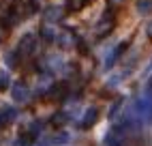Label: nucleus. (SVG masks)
Returning <instances> with one entry per match:
<instances>
[{
  "label": "nucleus",
  "mask_w": 152,
  "mask_h": 146,
  "mask_svg": "<svg viewBox=\"0 0 152 146\" xmlns=\"http://www.w3.org/2000/svg\"><path fill=\"white\" fill-rule=\"evenodd\" d=\"M56 43L62 47V49H69V47H73L77 43V37H75L73 30H62V32L56 37Z\"/></svg>",
  "instance_id": "obj_6"
},
{
  "label": "nucleus",
  "mask_w": 152,
  "mask_h": 146,
  "mask_svg": "<svg viewBox=\"0 0 152 146\" xmlns=\"http://www.w3.org/2000/svg\"><path fill=\"white\" fill-rule=\"evenodd\" d=\"M62 17H64V9H62V7L52 4V7H47L45 11H43V19H45V24H56V22H60Z\"/></svg>",
  "instance_id": "obj_5"
},
{
  "label": "nucleus",
  "mask_w": 152,
  "mask_h": 146,
  "mask_svg": "<svg viewBox=\"0 0 152 146\" xmlns=\"http://www.w3.org/2000/svg\"><path fill=\"white\" fill-rule=\"evenodd\" d=\"M19 58H22V56L17 54V49L7 52V56H4V60H7V65H9V67H17V65H19Z\"/></svg>",
  "instance_id": "obj_12"
},
{
  "label": "nucleus",
  "mask_w": 152,
  "mask_h": 146,
  "mask_svg": "<svg viewBox=\"0 0 152 146\" xmlns=\"http://www.w3.org/2000/svg\"><path fill=\"white\" fill-rule=\"evenodd\" d=\"M122 0H109V4H120Z\"/></svg>",
  "instance_id": "obj_17"
},
{
  "label": "nucleus",
  "mask_w": 152,
  "mask_h": 146,
  "mask_svg": "<svg viewBox=\"0 0 152 146\" xmlns=\"http://www.w3.org/2000/svg\"><path fill=\"white\" fill-rule=\"evenodd\" d=\"M34 49H37V37H34L32 32H28V35H24L22 39H19V43H17V54L22 56V58L32 56Z\"/></svg>",
  "instance_id": "obj_2"
},
{
  "label": "nucleus",
  "mask_w": 152,
  "mask_h": 146,
  "mask_svg": "<svg viewBox=\"0 0 152 146\" xmlns=\"http://www.w3.org/2000/svg\"><path fill=\"white\" fill-rule=\"evenodd\" d=\"M7 35H9V26L2 22V19H0V43H2V41L7 39Z\"/></svg>",
  "instance_id": "obj_16"
},
{
  "label": "nucleus",
  "mask_w": 152,
  "mask_h": 146,
  "mask_svg": "<svg viewBox=\"0 0 152 146\" xmlns=\"http://www.w3.org/2000/svg\"><path fill=\"white\" fill-rule=\"evenodd\" d=\"M66 120H69V118H66L64 112H58V114H54V116H52V125H54V127H62Z\"/></svg>",
  "instance_id": "obj_13"
},
{
  "label": "nucleus",
  "mask_w": 152,
  "mask_h": 146,
  "mask_svg": "<svg viewBox=\"0 0 152 146\" xmlns=\"http://www.w3.org/2000/svg\"><path fill=\"white\" fill-rule=\"evenodd\" d=\"M15 118H17V110H15V108H4L2 112H0V127H2V125L13 122Z\"/></svg>",
  "instance_id": "obj_8"
},
{
  "label": "nucleus",
  "mask_w": 152,
  "mask_h": 146,
  "mask_svg": "<svg viewBox=\"0 0 152 146\" xmlns=\"http://www.w3.org/2000/svg\"><path fill=\"white\" fill-rule=\"evenodd\" d=\"M126 45H129V43H120V45H118V47L114 49V54H111V56L107 58V62H105V65H107V67H111V65H114V62H116V60L120 58V54H122V52L126 49Z\"/></svg>",
  "instance_id": "obj_11"
},
{
  "label": "nucleus",
  "mask_w": 152,
  "mask_h": 146,
  "mask_svg": "<svg viewBox=\"0 0 152 146\" xmlns=\"http://www.w3.org/2000/svg\"><path fill=\"white\" fill-rule=\"evenodd\" d=\"M66 95H69L66 82H58V84H52L47 88V99H52V101H64Z\"/></svg>",
  "instance_id": "obj_3"
},
{
  "label": "nucleus",
  "mask_w": 152,
  "mask_h": 146,
  "mask_svg": "<svg viewBox=\"0 0 152 146\" xmlns=\"http://www.w3.org/2000/svg\"><path fill=\"white\" fill-rule=\"evenodd\" d=\"M150 39H152V28H150Z\"/></svg>",
  "instance_id": "obj_18"
},
{
  "label": "nucleus",
  "mask_w": 152,
  "mask_h": 146,
  "mask_svg": "<svg viewBox=\"0 0 152 146\" xmlns=\"http://www.w3.org/2000/svg\"><path fill=\"white\" fill-rule=\"evenodd\" d=\"M56 30H54V26L52 24H45L43 28H41V39L45 41V43H52V41H56Z\"/></svg>",
  "instance_id": "obj_9"
},
{
  "label": "nucleus",
  "mask_w": 152,
  "mask_h": 146,
  "mask_svg": "<svg viewBox=\"0 0 152 146\" xmlns=\"http://www.w3.org/2000/svg\"><path fill=\"white\" fill-rule=\"evenodd\" d=\"M86 4H90V0H66V9L69 11H82Z\"/></svg>",
  "instance_id": "obj_10"
},
{
  "label": "nucleus",
  "mask_w": 152,
  "mask_h": 146,
  "mask_svg": "<svg viewBox=\"0 0 152 146\" xmlns=\"http://www.w3.org/2000/svg\"><path fill=\"white\" fill-rule=\"evenodd\" d=\"M114 24H116V17H114V13L111 11H105L103 15H101V19L96 22V28H94V35L99 37V39H103V37H107L111 30H114Z\"/></svg>",
  "instance_id": "obj_1"
},
{
  "label": "nucleus",
  "mask_w": 152,
  "mask_h": 146,
  "mask_svg": "<svg viewBox=\"0 0 152 146\" xmlns=\"http://www.w3.org/2000/svg\"><path fill=\"white\" fill-rule=\"evenodd\" d=\"M9 84H11V77H9L7 71H0V90H7Z\"/></svg>",
  "instance_id": "obj_15"
},
{
  "label": "nucleus",
  "mask_w": 152,
  "mask_h": 146,
  "mask_svg": "<svg viewBox=\"0 0 152 146\" xmlns=\"http://www.w3.org/2000/svg\"><path fill=\"white\" fill-rule=\"evenodd\" d=\"M96 118H99V110L96 108H90V110H86L84 118L79 120V127H82V129H90L96 122Z\"/></svg>",
  "instance_id": "obj_7"
},
{
  "label": "nucleus",
  "mask_w": 152,
  "mask_h": 146,
  "mask_svg": "<svg viewBox=\"0 0 152 146\" xmlns=\"http://www.w3.org/2000/svg\"><path fill=\"white\" fill-rule=\"evenodd\" d=\"M11 95H13V101L15 103H26L30 99V90L24 82H15L13 88H11Z\"/></svg>",
  "instance_id": "obj_4"
},
{
  "label": "nucleus",
  "mask_w": 152,
  "mask_h": 146,
  "mask_svg": "<svg viewBox=\"0 0 152 146\" xmlns=\"http://www.w3.org/2000/svg\"><path fill=\"white\" fill-rule=\"evenodd\" d=\"M137 11L139 13H150L152 11V0H137Z\"/></svg>",
  "instance_id": "obj_14"
}]
</instances>
